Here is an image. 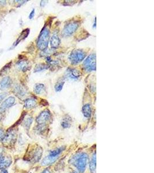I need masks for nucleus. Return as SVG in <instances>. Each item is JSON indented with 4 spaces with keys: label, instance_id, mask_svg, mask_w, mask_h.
I'll return each mask as SVG.
<instances>
[{
    "label": "nucleus",
    "instance_id": "obj_11",
    "mask_svg": "<svg viewBox=\"0 0 154 173\" xmlns=\"http://www.w3.org/2000/svg\"><path fill=\"white\" fill-rule=\"evenodd\" d=\"M60 43H61V40L58 36V35L57 33H54L52 35L51 39H50L51 48L53 49H57L58 46H60Z\"/></svg>",
    "mask_w": 154,
    "mask_h": 173
},
{
    "label": "nucleus",
    "instance_id": "obj_34",
    "mask_svg": "<svg viewBox=\"0 0 154 173\" xmlns=\"http://www.w3.org/2000/svg\"><path fill=\"white\" fill-rule=\"evenodd\" d=\"M76 173V172H74V173Z\"/></svg>",
    "mask_w": 154,
    "mask_h": 173
},
{
    "label": "nucleus",
    "instance_id": "obj_17",
    "mask_svg": "<svg viewBox=\"0 0 154 173\" xmlns=\"http://www.w3.org/2000/svg\"><path fill=\"white\" fill-rule=\"evenodd\" d=\"M96 166H97V160H96V155L95 154L92 155L91 160L89 162V170L91 173H95Z\"/></svg>",
    "mask_w": 154,
    "mask_h": 173
},
{
    "label": "nucleus",
    "instance_id": "obj_16",
    "mask_svg": "<svg viewBox=\"0 0 154 173\" xmlns=\"http://www.w3.org/2000/svg\"><path fill=\"white\" fill-rule=\"evenodd\" d=\"M12 83L11 79L9 77H4L0 82V87L2 89H5L11 86Z\"/></svg>",
    "mask_w": 154,
    "mask_h": 173
},
{
    "label": "nucleus",
    "instance_id": "obj_7",
    "mask_svg": "<svg viewBox=\"0 0 154 173\" xmlns=\"http://www.w3.org/2000/svg\"><path fill=\"white\" fill-rule=\"evenodd\" d=\"M51 117L50 112L49 110H44L36 118V122L39 125H45Z\"/></svg>",
    "mask_w": 154,
    "mask_h": 173
},
{
    "label": "nucleus",
    "instance_id": "obj_32",
    "mask_svg": "<svg viewBox=\"0 0 154 173\" xmlns=\"http://www.w3.org/2000/svg\"><path fill=\"white\" fill-rule=\"evenodd\" d=\"M41 173H50V172L48 169H45L44 171H43Z\"/></svg>",
    "mask_w": 154,
    "mask_h": 173
},
{
    "label": "nucleus",
    "instance_id": "obj_4",
    "mask_svg": "<svg viewBox=\"0 0 154 173\" xmlns=\"http://www.w3.org/2000/svg\"><path fill=\"white\" fill-rule=\"evenodd\" d=\"M84 68L87 72H91L96 70V55L92 54L89 55L83 63Z\"/></svg>",
    "mask_w": 154,
    "mask_h": 173
},
{
    "label": "nucleus",
    "instance_id": "obj_8",
    "mask_svg": "<svg viewBox=\"0 0 154 173\" xmlns=\"http://www.w3.org/2000/svg\"><path fill=\"white\" fill-rule=\"evenodd\" d=\"M42 152H43V151L42 148L40 147H37L30 153V157H29L30 160L34 162H36L39 161L42 156Z\"/></svg>",
    "mask_w": 154,
    "mask_h": 173
},
{
    "label": "nucleus",
    "instance_id": "obj_25",
    "mask_svg": "<svg viewBox=\"0 0 154 173\" xmlns=\"http://www.w3.org/2000/svg\"><path fill=\"white\" fill-rule=\"evenodd\" d=\"M70 118H65L64 120V121L62 122L61 123V125L64 128H69L70 126Z\"/></svg>",
    "mask_w": 154,
    "mask_h": 173
},
{
    "label": "nucleus",
    "instance_id": "obj_31",
    "mask_svg": "<svg viewBox=\"0 0 154 173\" xmlns=\"http://www.w3.org/2000/svg\"><path fill=\"white\" fill-rule=\"evenodd\" d=\"M1 173H8V172L6 169H2L1 171Z\"/></svg>",
    "mask_w": 154,
    "mask_h": 173
},
{
    "label": "nucleus",
    "instance_id": "obj_21",
    "mask_svg": "<svg viewBox=\"0 0 154 173\" xmlns=\"http://www.w3.org/2000/svg\"><path fill=\"white\" fill-rule=\"evenodd\" d=\"M64 149H65V147H60V148H57L54 150H53V151H50L49 155L53 156V157L57 156V155H59L62 152V151H64Z\"/></svg>",
    "mask_w": 154,
    "mask_h": 173
},
{
    "label": "nucleus",
    "instance_id": "obj_26",
    "mask_svg": "<svg viewBox=\"0 0 154 173\" xmlns=\"http://www.w3.org/2000/svg\"><path fill=\"white\" fill-rule=\"evenodd\" d=\"M33 119L31 117L28 118L25 120L24 122V125L26 128H27V129L30 128V126H31V123L33 122Z\"/></svg>",
    "mask_w": 154,
    "mask_h": 173
},
{
    "label": "nucleus",
    "instance_id": "obj_15",
    "mask_svg": "<svg viewBox=\"0 0 154 173\" xmlns=\"http://www.w3.org/2000/svg\"><path fill=\"white\" fill-rule=\"evenodd\" d=\"M17 67L23 72H26L30 68L29 62L26 60L20 61L17 63Z\"/></svg>",
    "mask_w": 154,
    "mask_h": 173
},
{
    "label": "nucleus",
    "instance_id": "obj_6",
    "mask_svg": "<svg viewBox=\"0 0 154 173\" xmlns=\"http://www.w3.org/2000/svg\"><path fill=\"white\" fill-rule=\"evenodd\" d=\"M79 26V23L76 21L69 23L65 26L62 34L64 36H69L73 34L77 30Z\"/></svg>",
    "mask_w": 154,
    "mask_h": 173
},
{
    "label": "nucleus",
    "instance_id": "obj_18",
    "mask_svg": "<svg viewBox=\"0 0 154 173\" xmlns=\"http://www.w3.org/2000/svg\"><path fill=\"white\" fill-rule=\"evenodd\" d=\"M36 105V101L35 99L30 98L28 99L25 101L24 106L27 109H31L34 108Z\"/></svg>",
    "mask_w": 154,
    "mask_h": 173
},
{
    "label": "nucleus",
    "instance_id": "obj_29",
    "mask_svg": "<svg viewBox=\"0 0 154 173\" xmlns=\"http://www.w3.org/2000/svg\"><path fill=\"white\" fill-rule=\"evenodd\" d=\"M6 93H2L0 94V103L6 97Z\"/></svg>",
    "mask_w": 154,
    "mask_h": 173
},
{
    "label": "nucleus",
    "instance_id": "obj_35",
    "mask_svg": "<svg viewBox=\"0 0 154 173\" xmlns=\"http://www.w3.org/2000/svg\"><path fill=\"white\" fill-rule=\"evenodd\" d=\"M0 120H1V117H0Z\"/></svg>",
    "mask_w": 154,
    "mask_h": 173
},
{
    "label": "nucleus",
    "instance_id": "obj_33",
    "mask_svg": "<svg viewBox=\"0 0 154 173\" xmlns=\"http://www.w3.org/2000/svg\"><path fill=\"white\" fill-rule=\"evenodd\" d=\"M46 2V1H41V2H40V5L42 6V4H43V6H44V5H45V3H46V2Z\"/></svg>",
    "mask_w": 154,
    "mask_h": 173
},
{
    "label": "nucleus",
    "instance_id": "obj_3",
    "mask_svg": "<svg viewBox=\"0 0 154 173\" xmlns=\"http://www.w3.org/2000/svg\"><path fill=\"white\" fill-rule=\"evenodd\" d=\"M86 57V52L80 49H76L70 53L69 60L71 64L75 65L82 62Z\"/></svg>",
    "mask_w": 154,
    "mask_h": 173
},
{
    "label": "nucleus",
    "instance_id": "obj_20",
    "mask_svg": "<svg viewBox=\"0 0 154 173\" xmlns=\"http://www.w3.org/2000/svg\"><path fill=\"white\" fill-rule=\"evenodd\" d=\"M45 89V87L43 84H36L34 86V92L36 94H42Z\"/></svg>",
    "mask_w": 154,
    "mask_h": 173
},
{
    "label": "nucleus",
    "instance_id": "obj_19",
    "mask_svg": "<svg viewBox=\"0 0 154 173\" xmlns=\"http://www.w3.org/2000/svg\"><path fill=\"white\" fill-rule=\"evenodd\" d=\"M82 111L84 116L86 118H89L91 115V106L89 104H86L83 107L82 109Z\"/></svg>",
    "mask_w": 154,
    "mask_h": 173
},
{
    "label": "nucleus",
    "instance_id": "obj_23",
    "mask_svg": "<svg viewBox=\"0 0 154 173\" xmlns=\"http://www.w3.org/2000/svg\"><path fill=\"white\" fill-rule=\"evenodd\" d=\"M49 68V66L48 65L45 64H39L36 66L35 68L34 69L35 72H40L43 70L47 69Z\"/></svg>",
    "mask_w": 154,
    "mask_h": 173
},
{
    "label": "nucleus",
    "instance_id": "obj_2",
    "mask_svg": "<svg viewBox=\"0 0 154 173\" xmlns=\"http://www.w3.org/2000/svg\"><path fill=\"white\" fill-rule=\"evenodd\" d=\"M50 38V31L48 28H43L39 36L37 41V46L41 50H45L47 49L49 45Z\"/></svg>",
    "mask_w": 154,
    "mask_h": 173
},
{
    "label": "nucleus",
    "instance_id": "obj_30",
    "mask_svg": "<svg viewBox=\"0 0 154 173\" xmlns=\"http://www.w3.org/2000/svg\"><path fill=\"white\" fill-rule=\"evenodd\" d=\"M35 15V9H33L32 11H31V13L30 14V16H29V18H30V19H31V18H33L34 16Z\"/></svg>",
    "mask_w": 154,
    "mask_h": 173
},
{
    "label": "nucleus",
    "instance_id": "obj_1",
    "mask_svg": "<svg viewBox=\"0 0 154 173\" xmlns=\"http://www.w3.org/2000/svg\"><path fill=\"white\" fill-rule=\"evenodd\" d=\"M88 160V156L86 153H79L73 156L69 160L71 164L75 166L80 173H83L86 170Z\"/></svg>",
    "mask_w": 154,
    "mask_h": 173
},
{
    "label": "nucleus",
    "instance_id": "obj_5",
    "mask_svg": "<svg viewBox=\"0 0 154 173\" xmlns=\"http://www.w3.org/2000/svg\"><path fill=\"white\" fill-rule=\"evenodd\" d=\"M17 138V133L14 130H11L5 135L2 139V141L3 144L6 147H9L13 145Z\"/></svg>",
    "mask_w": 154,
    "mask_h": 173
},
{
    "label": "nucleus",
    "instance_id": "obj_10",
    "mask_svg": "<svg viewBox=\"0 0 154 173\" xmlns=\"http://www.w3.org/2000/svg\"><path fill=\"white\" fill-rule=\"evenodd\" d=\"M12 163V159L9 156L2 155L0 157V169H5Z\"/></svg>",
    "mask_w": 154,
    "mask_h": 173
},
{
    "label": "nucleus",
    "instance_id": "obj_24",
    "mask_svg": "<svg viewBox=\"0 0 154 173\" xmlns=\"http://www.w3.org/2000/svg\"><path fill=\"white\" fill-rule=\"evenodd\" d=\"M11 63L10 64H8L7 65H6L4 67V68L2 69H1V72H0V75L1 76H4L8 72V70L10 68V67H11Z\"/></svg>",
    "mask_w": 154,
    "mask_h": 173
},
{
    "label": "nucleus",
    "instance_id": "obj_13",
    "mask_svg": "<svg viewBox=\"0 0 154 173\" xmlns=\"http://www.w3.org/2000/svg\"><path fill=\"white\" fill-rule=\"evenodd\" d=\"M67 76L72 79H77L80 76V72L76 69H70L67 72Z\"/></svg>",
    "mask_w": 154,
    "mask_h": 173
},
{
    "label": "nucleus",
    "instance_id": "obj_28",
    "mask_svg": "<svg viewBox=\"0 0 154 173\" xmlns=\"http://www.w3.org/2000/svg\"><path fill=\"white\" fill-rule=\"evenodd\" d=\"M4 136H5V133H4V131H3V130L0 129V141H1L2 140Z\"/></svg>",
    "mask_w": 154,
    "mask_h": 173
},
{
    "label": "nucleus",
    "instance_id": "obj_9",
    "mask_svg": "<svg viewBox=\"0 0 154 173\" xmlns=\"http://www.w3.org/2000/svg\"><path fill=\"white\" fill-rule=\"evenodd\" d=\"M15 102V99L13 97H9L6 99L0 106V113H4L7 109L12 106Z\"/></svg>",
    "mask_w": 154,
    "mask_h": 173
},
{
    "label": "nucleus",
    "instance_id": "obj_22",
    "mask_svg": "<svg viewBox=\"0 0 154 173\" xmlns=\"http://www.w3.org/2000/svg\"><path fill=\"white\" fill-rule=\"evenodd\" d=\"M29 34V30L28 29H27V30H25L24 31L22 32V33L20 35V36H19V38L17 39V41L15 43V45H16L18 44V43H19L21 40L25 39Z\"/></svg>",
    "mask_w": 154,
    "mask_h": 173
},
{
    "label": "nucleus",
    "instance_id": "obj_12",
    "mask_svg": "<svg viewBox=\"0 0 154 173\" xmlns=\"http://www.w3.org/2000/svg\"><path fill=\"white\" fill-rule=\"evenodd\" d=\"M57 159V156L53 157L49 155L45 157L41 162V165L42 166H47L49 165H50L51 164L54 163L56 160Z\"/></svg>",
    "mask_w": 154,
    "mask_h": 173
},
{
    "label": "nucleus",
    "instance_id": "obj_14",
    "mask_svg": "<svg viewBox=\"0 0 154 173\" xmlns=\"http://www.w3.org/2000/svg\"><path fill=\"white\" fill-rule=\"evenodd\" d=\"M14 92L18 97H23L26 94V90L21 85H17L14 88Z\"/></svg>",
    "mask_w": 154,
    "mask_h": 173
},
{
    "label": "nucleus",
    "instance_id": "obj_27",
    "mask_svg": "<svg viewBox=\"0 0 154 173\" xmlns=\"http://www.w3.org/2000/svg\"><path fill=\"white\" fill-rule=\"evenodd\" d=\"M64 81H61L60 82H58L55 86V91L57 92H59L60 91L62 90L63 86H64Z\"/></svg>",
    "mask_w": 154,
    "mask_h": 173
}]
</instances>
